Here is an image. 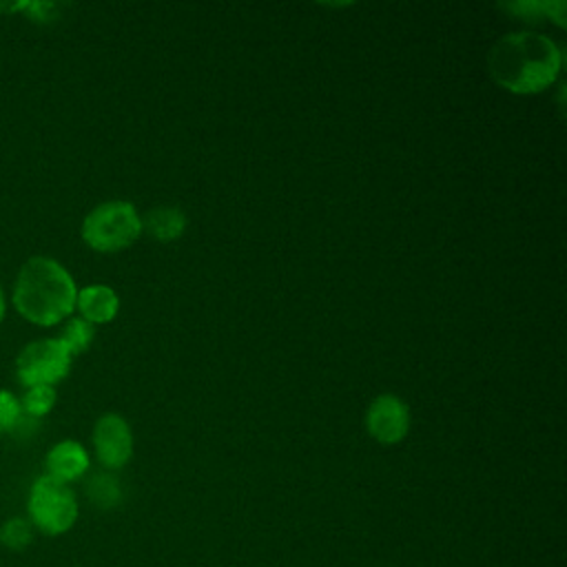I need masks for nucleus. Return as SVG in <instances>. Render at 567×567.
Returning <instances> with one entry per match:
<instances>
[{
    "mask_svg": "<svg viewBox=\"0 0 567 567\" xmlns=\"http://www.w3.org/2000/svg\"><path fill=\"white\" fill-rule=\"evenodd\" d=\"M563 64L556 42L543 33L518 31L503 35L489 53V73L509 93L529 95L547 89Z\"/></svg>",
    "mask_w": 567,
    "mask_h": 567,
    "instance_id": "nucleus-1",
    "label": "nucleus"
},
{
    "mask_svg": "<svg viewBox=\"0 0 567 567\" xmlns=\"http://www.w3.org/2000/svg\"><path fill=\"white\" fill-rule=\"evenodd\" d=\"M78 286L71 272L53 257H29L13 281L11 303L33 326L49 328L66 321L75 310Z\"/></svg>",
    "mask_w": 567,
    "mask_h": 567,
    "instance_id": "nucleus-2",
    "label": "nucleus"
},
{
    "mask_svg": "<svg viewBox=\"0 0 567 567\" xmlns=\"http://www.w3.org/2000/svg\"><path fill=\"white\" fill-rule=\"evenodd\" d=\"M142 233V219L133 204L113 199L97 204L82 219L80 235L97 252H117L128 248Z\"/></svg>",
    "mask_w": 567,
    "mask_h": 567,
    "instance_id": "nucleus-3",
    "label": "nucleus"
},
{
    "mask_svg": "<svg viewBox=\"0 0 567 567\" xmlns=\"http://www.w3.org/2000/svg\"><path fill=\"white\" fill-rule=\"evenodd\" d=\"M29 523L47 536L64 534L78 518V498L66 483H60L47 474L31 483L27 496Z\"/></svg>",
    "mask_w": 567,
    "mask_h": 567,
    "instance_id": "nucleus-4",
    "label": "nucleus"
},
{
    "mask_svg": "<svg viewBox=\"0 0 567 567\" xmlns=\"http://www.w3.org/2000/svg\"><path fill=\"white\" fill-rule=\"evenodd\" d=\"M73 357L58 339H35L16 357V377L22 388L60 383L71 370Z\"/></svg>",
    "mask_w": 567,
    "mask_h": 567,
    "instance_id": "nucleus-5",
    "label": "nucleus"
},
{
    "mask_svg": "<svg viewBox=\"0 0 567 567\" xmlns=\"http://www.w3.org/2000/svg\"><path fill=\"white\" fill-rule=\"evenodd\" d=\"M93 450L106 470H117L133 454V434L120 414H102L93 425Z\"/></svg>",
    "mask_w": 567,
    "mask_h": 567,
    "instance_id": "nucleus-6",
    "label": "nucleus"
},
{
    "mask_svg": "<svg viewBox=\"0 0 567 567\" xmlns=\"http://www.w3.org/2000/svg\"><path fill=\"white\" fill-rule=\"evenodd\" d=\"M365 427L379 443H399L410 430V410L399 396L381 394L365 412Z\"/></svg>",
    "mask_w": 567,
    "mask_h": 567,
    "instance_id": "nucleus-7",
    "label": "nucleus"
},
{
    "mask_svg": "<svg viewBox=\"0 0 567 567\" xmlns=\"http://www.w3.org/2000/svg\"><path fill=\"white\" fill-rule=\"evenodd\" d=\"M44 470H47V476L69 485L71 481H78L80 476H84V472L89 470V454L82 443L73 439H64L47 452Z\"/></svg>",
    "mask_w": 567,
    "mask_h": 567,
    "instance_id": "nucleus-8",
    "label": "nucleus"
},
{
    "mask_svg": "<svg viewBox=\"0 0 567 567\" xmlns=\"http://www.w3.org/2000/svg\"><path fill=\"white\" fill-rule=\"evenodd\" d=\"M117 308H120V299L115 290L104 284H91L78 290V297H75L78 317H82L91 326L113 321L117 315Z\"/></svg>",
    "mask_w": 567,
    "mask_h": 567,
    "instance_id": "nucleus-9",
    "label": "nucleus"
},
{
    "mask_svg": "<svg viewBox=\"0 0 567 567\" xmlns=\"http://www.w3.org/2000/svg\"><path fill=\"white\" fill-rule=\"evenodd\" d=\"M142 228L157 241H173L186 230V217L175 206H159L146 213Z\"/></svg>",
    "mask_w": 567,
    "mask_h": 567,
    "instance_id": "nucleus-10",
    "label": "nucleus"
},
{
    "mask_svg": "<svg viewBox=\"0 0 567 567\" xmlns=\"http://www.w3.org/2000/svg\"><path fill=\"white\" fill-rule=\"evenodd\" d=\"M93 337H95V326H91L82 317L71 315L55 339L69 350L71 357H75V354H82L93 343Z\"/></svg>",
    "mask_w": 567,
    "mask_h": 567,
    "instance_id": "nucleus-11",
    "label": "nucleus"
},
{
    "mask_svg": "<svg viewBox=\"0 0 567 567\" xmlns=\"http://www.w3.org/2000/svg\"><path fill=\"white\" fill-rule=\"evenodd\" d=\"M18 401H20L22 414L38 421L53 410L58 401V392L51 385H33V388H24V394L18 396Z\"/></svg>",
    "mask_w": 567,
    "mask_h": 567,
    "instance_id": "nucleus-12",
    "label": "nucleus"
},
{
    "mask_svg": "<svg viewBox=\"0 0 567 567\" xmlns=\"http://www.w3.org/2000/svg\"><path fill=\"white\" fill-rule=\"evenodd\" d=\"M86 494L97 507H113L122 496L120 483L111 474H95L86 485Z\"/></svg>",
    "mask_w": 567,
    "mask_h": 567,
    "instance_id": "nucleus-13",
    "label": "nucleus"
},
{
    "mask_svg": "<svg viewBox=\"0 0 567 567\" xmlns=\"http://www.w3.org/2000/svg\"><path fill=\"white\" fill-rule=\"evenodd\" d=\"M33 540V525L20 516L0 525V545L7 549H24Z\"/></svg>",
    "mask_w": 567,
    "mask_h": 567,
    "instance_id": "nucleus-14",
    "label": "nucleus"
},
{
    "mask_svg": "<svg viewBox=\"0 0 567 567\" xmlns=\"http://www.w3.org/2000/svg\"><path fill=\"white\" fill-rule=\"evenodd\" d=\"M27 419H29V416L22 414L18 396H16L13 392L0 388V434H9V432L20 430V425H22Z\"/></svg>",
    "mask_w": 567,
    "mask_h": 567,
    "instance_id": "nucleus-15",
    "label": "nucleus"
},
{
    "mask_svg": "<svg viewBox=\"0 0 567 567\" xmlns=\"http://www.w3.org/2000/svg\"><path fill=\"white\" fill-rule=\"evenodd\" d=\"M22 11H27L31 20L44 22V20H51L55 16L58 4H53V2H22Z\"/></svg>",
    "mask_w": 567,
    "mask_h": 567,
    "instance_id": "nucleus-16",
    "label": "nucleus"
},
{
    "mask_svg": "<svg viewBox=\"0 0 567 567\" xmlns=\"http://www.w3.org/2000/svg\"><path fill=\"white\" fill-rule=\"evenodd\" d=\"M4 315H7V295H4V288L0 284V323H2Z\"/></svg>",
    "mask_w": 567,
    "mask_h": 567,
    "instance_id": "nucleus-17",
    "label": "nucleus"
}]
</instances>
